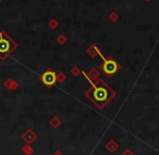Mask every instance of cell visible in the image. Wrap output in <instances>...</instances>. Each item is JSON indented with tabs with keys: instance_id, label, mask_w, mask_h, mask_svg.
<instances>
[{
	"instance_id": "1",
	"label": "cell",
	"mask_w": 159,
	"mask_h": 155,
	"mask_svg": "<svg viewBox=\"0 0 159 155\" xmlns=\"http://www.w3.org/2000/svg\"><path fill=\"white\" fill-rule=\"evenodd\" d=\"M109 91L110 90H109V88L107 89L106 86L96 85L86 94H87V98L91 99L97 106H102L112 97V96H109Z\"/></svg>"
},
{
	"instance_id": "2",
	"label": "cell",
	"mask_w": 159,
	"mask_h": 155,
	"mask_svg": "<svg viewBox=\"0 0 159 155\" xmlns=\"http://www.w3.org/2000/svg\"><path fill=\"white\" fill-rule=\"evenodd\" d=\"M118 68H119V66H118V64L116 63L115 60H112V59L105 60L104 63H102V72H104L106 75H108V76H111V75L115 74V73L118 71Z\"/></svg>"
},
{
	"instance_id": "3",
	"label": "cell",
	"mask_w": 159,
	"mask_h": 155,
	"mask_svg": "<svg viewBox=\"0 0 159 155\" xmlns=\"http://www.w3.org/2000/svg\"><path fill=\"white\" fill-rule=\"evenodd\" d=\"M40 79H42V81H43L44 85L52 86L53 84L56 83V80H57V76H56L55 73L51 72V71H47V72H45L44 74L42 75Z\"/></svg>"
},
{
	"instance_id": "4",
	"label": "cell",
	"mask_w": 159,
	"mask_h": 155,
	"mask_svg": "<svg viewBox=\"0 0 159 155\" xmlns=\"http://www.w3.org/2000/svg\"><path fill=\"white\" fill-rule=\"evenodd\" d=\"M11 50V41L3 37V34L0 33V53H8Z\"/></svg>"
}]
</instances>
